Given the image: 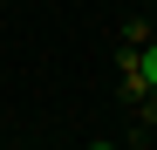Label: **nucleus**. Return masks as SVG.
I'll use <instances>...</instances> for the list:
<instances>
[{"mask_svg": "<svg viewBox=\"0 0 157 150\" xmlns=\"http://www.w3.org/2000/svg\"><path fill=\"white\" fill-rule=\"evenodd\" d=\"M130 89H157V34L144 41V55L130 62Z\"/></svg>", "mask_w": 157, "mask_h": 150, "instance_id": "nucleus-1", "label": "nucleus"}, {"mask_svg": "<svg viewBox=\"0 0 157 150\" xmlns=\"http://www.w3.org/2000/svg\"><path fill=\"white\" fill-rule=\"evenodd\" d=\"M89 150H116V143H89Z\"/></svg>", "mask_w": 157, "mask_h": 150, "instance_id": "nucleus-2", "label": "nucleus"}, {"mask_svg": "<svg viewBox=\"0 0 157 150\" xmlns=\"http://www.w3.org/2000/svg\"><path fill=\"white\" fill-rule=\"evenodd\" d=\"M150 109H157V89H150Z\"/></svg>", "mask_w": 157, "mask_h": 150, "instance_id": "nucleus-3", "label": "nucleus"}, {"mask_svg": "<svg viewBox=\"0 0 157 150\" xmlns=\"http://www.w3.org/2000/svg\"><path fill=\"white\" fill-rule=\"evenodd\" d=\"M150 7H157V0H150Z\"/></svg>", "mask_w": 157, "mask_h": 150, "instance_id": "nucleus-4", "label": "nucleus"}]
</instances>
